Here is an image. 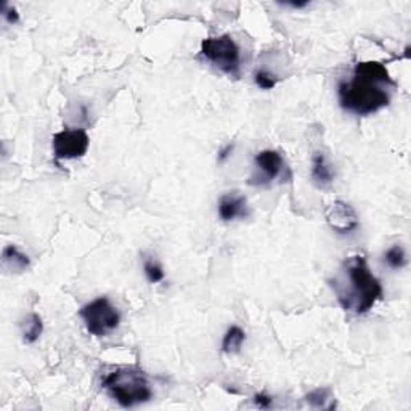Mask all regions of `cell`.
I'll list each match as a JSON object with an SVG mask.
<instances>
[{
	"label": "cell",
	"instance_id": "cell-10",
	"mask_svg": "<svg viewBox=\"0 0 411 411\" xmlns=\"http://www.w3.org/2000/svg\"><path fill=\"white\" fill-rule=\"evenodd\" d=\"M2 265L12 273H23L31 265V260L14 244H7L2 251Z\"/></svg>",
	"mask_w": 411,
	"mask_h": 411
},
{
	"label": "cell",
	"instance_id": "cell-20",
	"mask_svg": "<svg viewBox=\"0 0 411 411\" xmlns=\"http://www.w3.org/2000/svg\"><path fill=\"white\" fill-rule=\"evenodd\" d=\"M233 149H235V143H230V145H226V147L222 149V151L219 153V162H224L226 158L230 156L231 153H233Z\"/></svg>",
	"mask_w": 411,
	"mask_h": 411
},
{
	"label": "cell",
	"instance_id": "cell-3",
	"mask_svg": "<svg viewBox=\"0 0 411 411\" xmlns=\"http://www.w3.org/2000/svg\"><path fill=\"white\" fill-rule=\"evenodd\" d=\"M101 386L123 408H134L153 399L148 376L137 366H119L109 371L101 381Z\"/></svg>",
	"mask_w": 411,
	"mask_h": 411
},
{
	"label": "cell",
	"instance_id": "cell-6",
	"mask_svg": "<svg viewBox=\"0 0 411 411\" xmlns=\"http://www.w3.org/2000/svg\"><path fill=\"white\" fill-rule=\"evenodd\" d=\"M53 159L56 162L85 156L90 147L89 134L84 129H63L52 137Z\"/></svg>",
	"mask_w": 411,
	"mask_h": 411
},
{
	"label": "cell",
	"instance_id": "cell-4",
	"mask_svg": "<svg viewBox=\"0 0 411 411\" xmlns=\"http://www.w3.org/2000/svg\"><path fill=\"white\" fill-rule=\"evenodd\" d=\"M201 55L225 74L240 76L241 50L230 34L204 39L201 42Z\"/></svg>",
	"mask_w": 411,
	"mask_h": 411
},
{
	"label": "cell",
	"instance_id": "cell-5",
	"mask_svg": "<svg viewBox=\"0 0 411 411\" xmlns=\"http://www.w3.org/2000/svg\"><path fill=\"white\" fill-rule=\"evenodd\" d=\"M85 330L95 337L109 336L120 325V313L108 297H98L79 310Z\"/></svg>",
	"mask_w": 411,
	"mask_h": 411
},
{
	"label": "cell",
	"instance_id": "cell-17",
	"mask_svg": "<svg viewBox=\"0 0 411 411\" xmlns=\"http://www.w3.org/2000/svg\"><path fill=\"white\" fill-rule=\"evenodd\" d=\"M328 399H330V390L328 389H317L306 397L307 402L315 408H326L325 403Z\"/></svg>",
	"mask_w": 411,
	"mask_h": 411
},
{
	"label": "cell",
	"instance_id": "cell-21",
	"mask_svg": "<svg viewBox=\"0 0 411 411\" xmlns=\"http://www.w3.org/2000/svg\"><path fill=\"white\" fill-rule=\"evenodd\" d=\"M283 5H288V7L291 8H304L307 7L308 2H283Z\"/></svg>",
	"mask_w": 411,
	"mask_h": 411
},
{
	"label": "cell",
	"instance_id": "cell-15",
	"mask_svg": "<svg viewBox=\"0 0 411 411\" xmlns=\"http://www.w3.org/2000/svg\"><path fill=\"white\" fill-rule=\"evenodd\" d=\"M143 272L148 282L153 284L162 282V280L166 278V273H164L162 267L158 262H154V260H147V262L143 264Z\"/></svg>",
	"mask_w": 411,
	"mask_h": 411
},
{
	"label": "cell",
	"instance_id": "cell-19",
	"mask_svg": "<svg viewBox=\"0 0 411 411\" xmlns=\"http://www.w3.org/2000/svg\"><path fill=\"white\" fill-rule=\"evenodd\" d=\"M254 405L260 410H267L273 405V397L265 392H259L254 395Z\"/></svg>",
	"mask_w": 411,
	"mask_h": 411
},
{
	"label": "cell",
	"instance_id": "cell-9",
	"mask_svg": "<svg viewBox=\"0 0 411 411\" xmlns=\"http://www.w3.org/2000/svg\"><path fill=\"white\" fill-rule=\"evenodd\" d=\"M248 200L240 195L238 191H230L220 196L219 200V217L224 222H231L236 219L248 217Z\"/></svg>",
	"mask_w": 411,
	"mask_h": 411
},
{
	"label": "cell",
	"instance_id": "cell-12",
	"mask_svg": "<svg viewBox=\"0 0 411 411\" xmlns=\"http://www.w3.org/2000/svg\"><path fill=\"white\" fill-rule=\"evenodd\" d=\"M43 333V322L39 313H29L21 323V335L24 344H34L41 339Z\"/></svg>",
	"mask_w": 411,
	"mask_h": 411
},
{
	"label": "cell",
	"instance_id": "cell-18",
	"mask_svg": "<svg viewBox=\"0 0 411 411\" xmlns=\"http://www.w3.org/2000/svg\"><path fill=\"white\" fill-rule=\"evenodd\" d=\"M2 17L7 19L8 24H17L19 21L18 10L14 7H12V5H8V3L2 5Z\"/></svg>",
	"mask_w": 411,
	"mask_h": 411
},
{
	"label": "cell",
	"instance_id": "cell-7",
	"mask_svg": "<svg viewBox=\"0 0 411 411\" xmlns=\"http://www.w3.org/2000/svg\"><path fill=\"white\" fill-rule=\"evenodd\" d=\"M254 166L257 173L249 178V185L268 187L275 178H278L284 171V159L277 149H262L255 154Z\"/></svg>",
	"mask_w": 411,
	"mask_h": 411
},
{
	"label": "cell",
	"instance_id": "cell-11",
	"mask_svg": "<svg viewBox=\"0 0 411 411\" xmlns=\"http://www.w3.org/2000/svg\"><path fill=\"white\" fill-rule=\"evenodd\" d=\"M312 180L318 188L330 187L335 180L330 164L326 162V158L323 153H315L312 158Z\"/></svg>",
	"mask_w": 411,
	"mask_h": 411
},
{
	"label": "cell",
	"instance_id": "cell-1",
	"mask_svg": "<svg viewBox=\"0 0 411 411\" xmlns=\"http://www.w3.org/2000/svg\"><path fill=\"white\" fill-rule=\"evenodd\" d=\"M395 89L397 82L384 63L368 60L357 63L350 81L339 82L337 96L342 109L357 116H371L389 106Z\"/></svg>",
	"mask_w": 411,
	"mask_h": 411
},
{
	"label": "cell",
	"instance_id": "cell-2",
	"mask_svg": "<svg viewBox=\"0 0 411 411\" xmlns=\"http://www.w3.org/2000/svg\"><path fill=\"white\" fill-rule=\"evenodd\" d=\"M337 302L346 312L365 315L384 296V288L368 267L363 255H350L341 265L339 273L330 280Z\"/></svg>",
	"mask_w": 411,
	"mask_h": 411
},
{
	"label": "cell",
	"instance_id": "cell-16",
	"mask_svg": "<svg viewBox=\"0 0 411 411\" xmlns=\"http://www.w3.org/2000/svg\"><path fill=\"white\" fill-rule=\"evenodd\" d=\"M254 81L262 90H272L275 89V85L278 84L280 79L277 74H273V72H270L267 70H259L254 74Z\"/></svg>",
	"mask_w": 411,
	"mask_h": 411
},
{
	"label": "cell",
	"instance_id": "cell-13",
	"mask_svg": "<svg viewBox=\"0 0 411 411\" xmlns=\"http://www.w3.org/2000/svg\"><path fill=\"white\" fill-rule=\"evenodd\" d=\"M246 341V333L243 328L240 326H230L226 333L224 335V339H222V352L224 354L233 355V354H240L241 347H243Z\"/></svg>",
	"mask_w": 411,
	"mask_h": 411
},
{
	"label": "cell",
	"instance_id": "cell-14",
	"mask_svg": "<svg viewBox=\"0 0 411 411\" xmlns=\"http://www.w3.org/2000/svg\"><path fill=\"white\" fill-rule=\"evenodd\" d=\"M384 262L394 270L403 268L405 265H407V253H405V249L402 248V246L394 244L392 248H389L388 251H386Z\"/></svg>",
	"mask_w": 411,
	"mask_h": 411
},
{
	"label": "cell",
	"instance_id": "cell-8",
	"mask_svg": "<svg viewBox=\"0 0 411 411\" xmlns=\"http://www.w3.org/2000/svg\"><path fill=\"white\" fill-rule=\"evenodd\" d=\"M325 219L330 229L339 235H349L360 225L359 215H357L354 207L342 200H336L326 207Z\"/></svg>",
	"mask_w": 411,
	"mask_h": 411
}]
</instances>
